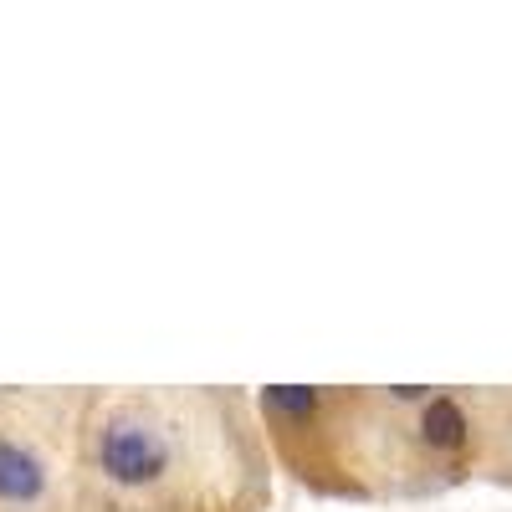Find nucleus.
<instances>
[{"label": "nucleus", "mask_w": 512, "mask_h": 512, "mask_svg": "<svg viewBox=\"0 0 512 512\" xmlns=\"http://www.w3.org/2000/svg\"><path fill=\"white\" fill-rule=\"evenodd\" d=\"M420 431H425V441H431V446L451 451V446L466 441V415H461L456 400H431V405H425V415H420Z\"/></svg>", "instance_id": "7ed1b4c3"}, {"label": "nucleus", "mask_w": 512, "mask_h": 512, "mask_svg": "<svg viewBox=\"0 0 512 512\" xmlns=\"http://www.w3.org/2000/svg\"><path fill=\"white\" fill-rule=\"evenodd\" d=\"M180 466V446L169 436V420L154 405H113L93 431V472L103 487L123 497H144L169 487Z\"/></svg>", "instance_id": "f257e3e1"}, {"label": "nucleus", "mask_w": 512, "mask_h": 512, "mask_svg": "<svg viewBox=\"0 0 512 512\" xmlns=\"http://www.w3.org/2000/svg\"><path fill=\"white\" fill-rule=\"evenodd\" d=\"M262 405H267V410H282V415H308V410L318 405V395H313V390H267Z\"/></svg>", "instance_id": "20e7f679"}, {"label": "nucleus", "mask_w": 512, "mask_h": 512, "mask_svg": "<svg viewBox=\"0 0 512 512\" xmlns=\"http://www.w3.org/2000/svg\"><path fill=\"white\" fill-rule=\"evenodd\" d=\"M52 502H57L52 451L21 431H0V512H52Z\"/></svg>", "instance_id": "f03ea898"}]
</instances>
